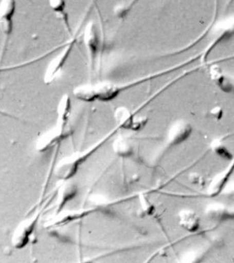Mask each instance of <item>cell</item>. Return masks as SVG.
<instances>
[{
  "mask_svg": "<svg viewBox=\"0 0 234 263\" xmlns=\"http://www.w3.org/2000/svg\"><path fill=\"white\" fill-rule=\"evenodd\" d=\"M83 33V42L89 57L90 67L94 71L101 59L103 35L102 30L94 21L87 22L84 26Z\"/></svg>",
  "mask_w": 234,
  "mask_h": 263,
  "instance_id": "cell-1",
  "label": "cell"
},
{
  "mask_svg": "<svg viewBox=\"0 0 234 263\" xmlns=\"http://www.w3.org/2000/svg\"><path fill=\"white\" fill-rule=\"evenodd\" d=\"M213 116L217 117V118H221L222 117V110L219 108H215L211 110Z\"/></svg>",
  "mask_w": 234,
  "mask_h": 263,
  "instance_id": "cell-13",
  "label": "cell"
},
{
  "mask_svg": "<svg viewBox=\"0 0 234 263\" xmlns=\"http://www.w3.org/2000/svg\"><path fill=\"white\" fill-rule=\"evenodd\" d=\"M115 119L119 127L131 130H138L147 121V119L137 117L136 112H131L125 107H119L116 109Z\"/></svg>",
  "mask_w": 234,
  "mask_h": 263,
  "instance_id": "cell-3",
  "label": "cell"
},
{
  "mask_svg": "<svg viewBox=\"0 0 234 263\" xmlns=\"http://www.w3.org/2000/svg\"><path fill=\"white\" fill-rule=\"evenodd\" d=\"M81 27L82 26H80L77 32L74 33L73 36H71L70 40L66 44H65L60 53H59L57 57H55L49 63L44 76L45 84L52 83L57 76L62 71L63 68L64 67L65 63H67V60L75 46L76 43L78 40V36L81 30Z\"/></svg>",
  "mask_w": 234,
  "mask_h": 263,
  "instance_id": "cell-2",
  "label": "cell"
},
{
  "mask_svg": "<svg viewBox=\"0 0 234 263\" xmlns=\"http://www.w3.org/2000/svg\"><path fill=\"white\" fill-rule=\"evenodd\" d=\"M71 109L70 97L68 94H65L59 101L58 108H57V114H58L57 123L66 125L69 117L70 116Z\"/></svg>",
  "mask_w": 234,
  "mask_h": 263,
  "instance_id": "cell-10",
  "label": "cell"
},
{
  "mask_svg": "<svg viewBox=\"0 0 234 263\" xmlns=\"http://www.w3.org/2000/svg\"><path fill=\"white\" fill-rule=\"evenodd\" d=\"M49 5L52 8L53 12L60 18L64 26L65 30L69 34L73 36L70 23H69V16L66 10V2L65 0H48Z\"/></svg>",
  "mask_w": 234,
  "mask_h": 263,
  "instance_id": "cell-8",
  "label": "cell"
},
{
  "mask_svg": "<svg viewBox=\"0 0 234 263\" xmlns=\"http://www.w3.org/2000/svg\"><path fill=\"white\" fill-rule=\"evenodd\" d=\"M179 224L185 230L189 232L197 231L200 225V220L198 215L190 210H185L181 212L179 215Z\"/></svg>",
  "mask_w": 234,
  "mask_h": 263,
  "instance_id": "cell-9",
  "label": "cell"
},
{
  "mask_svg": "<svg viewBox=\"0 0 234 263\" xmlns=\"http://www.w3.org/2000/svg\"><path fill=\"white\" fill-rule=\"evenodd\" d=\"M190 179L194 184H200L201 181H202L201 177L199 176V175L196 174H193V176H191Z\"/></svg>",
  "mask_w": 234,
  "mask_h": 263,
  "instance_id": "cell-12",
  "label": "cell"
},
{
  "mask_svg": "<svg viewBox=\"0 0 234 263\" xmlns=\"http://www.w3.org/2000/svg\"><path fill=\"white\" fill-rule=\"evenodd\" d=\"M65 126L66 125L57 123L56 126L44 134L39 139L38 143V149L45 150L48 149V147H50L51 146L61 141L65 136Z\"/></svg>",
  "mask_w": 234,
  "mask_h": 263,
  "instance_id": "cell-7",
  "label": "cell"
},
{
  "mask_svg": "<svg viewBox=\"0 0 234 263\" xmlns=\"http://www.w3.org/2000/svg\"><path fill=\"white\" fill-rule=\"evenodd\" d=\"M115 149L117 153L120 155H127L129 154V150H130L128 143L123 139L116 141V144L115 143Z\"/></svg>",
  "mask_w": 234,
  "mask_h": 263,
  "instance_id": "cell-11",
  "label": "cell"
},
{
  "mask_svg": "<svg viewBox=\"0 0 234 263\" xmlns=\"http://www.w3.org/2000/svg\"><path fill=\"white\" fill-rule=\"evenodd\" d=\"M37 220H38V217H34L32 219L22 222L18 226L13 234V239H12L13 246L15 248H24L28 243L32 230H34V226H35Z\"/></svg>",
  "mask_w": 234,
  "mask_h": 263,
  "instance_id": "cell-6",
  "label": "cell"
},
{
  "mask_svg": "<svg viewBox=\"0 0 234 263\" xmlns=\"http://www.w3.org/2000/svg\"><path fill=\"white\" fill-rule=\"evenodd\" d=\"M16 10L15 0H1L0 2V27L6 39L13 30V17Z\"/></svg>",
  "mask_w": 234,
  "mask_h": 263,
  "instance_id": "cell-4",
  "label": "cell"
},
{
  "mask_svg": "<svg viewBox=\"0 0 234 263\" xmlns=\"http://www.w3.org/2000/svg\"><path fill=\"white\" fill-rule=\"evenodd\" d=\"M89 154L88 152L85 154H77L71 157L65 158L57 167V176L61 179L71 178L77 172L79 164Z\"/></svg>",
  "mask_w": 234,
  "mask_h": 263,
  "instance_id": "cell-5",
  "label": "cell"
}]
</instances>
